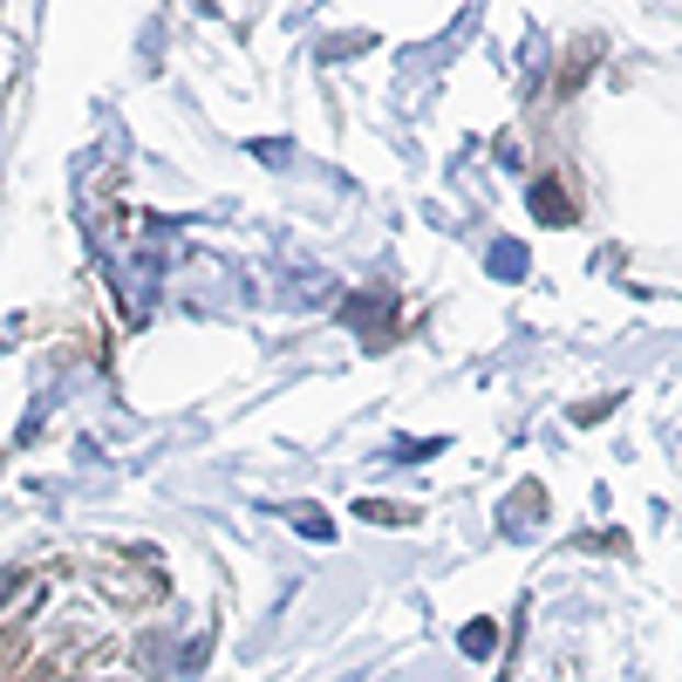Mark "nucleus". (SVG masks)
<instances>
[{"instance_id":"obj_2","label":"nucleus","mask_w":682,"mask_h":682,"mask_svg":"<svg viewBox=\"0 0 682 682\" xmlns=\"http://www.w3.org/2000/svg\"><path fill=\"white\" fill-rule=\"evenodd\" d=\"M539 512H546V491H539V485H519L512 499H505V519H499V525H505L512 539H525V533L539 525Z\"/></svg>"},{"instance_id":"obj_7","label":"nucleus","mask_w":682,"mask_h":682,"mask_svg":"<svg viewBox=\"0 0 682 682\" xmlns=\"http://www.w3.org/2000/svg\"><path fill=\"white\" fill-rule=\"evenodd\" d=\"M614 410V396H594V402H580V410H573V423H601Z\"/></svg>"},{"instance_id":"obj_1","label":"nucleus","mask_w":682,"mask_h":682,"mask_svg":"<svg viewBox=\"0 0 682 682\" xmlns=\"http://www.w3.org/2000/svg\"><path fill=\"white\" fill-rule=\"evenodd\" d=\"M525 205H533V219H539V226H573V219H580V192H573L567 178H539Z\"/></svg>"},{"instance_id":"obj_4","label":"nucleus","mask_w":682,"mask_h":682,"mask_svg":"<svg viewBox=\"0 0 682 682\" xmlns=\"http://www.w3.org/2000/svg\"><path fill=\"white\" fill-rule=\"evenodd\" d=\"M355 519H368V525H410L417 512L410 505H389V499H355Z\"/></svg>"},{"instance_id":"obj_3","label":"nucleus","mask_w":682,"mask_h":682,"mask_svg":"<svg viewBox=\"0 0 682 682\" xmlns=\"http://www.w3.org/2000/svg\"><path fill=\"white\" fill-rule=\"evenodd\" d=\"M464 656H471V662H485L491 656V648H499V622H464Z\"/></svg>"},{"instance_id":"obj_6","label":"nucleus","mask_w":682,"mask_h":682,"mask_svg":"<svg viewBox=\"0 0 682 682\" xmlns=\"http://www.w3.org/2000/svg\"><path fill=\"white\" fill-rule=\"evenodd\" d=\"M491 273H499V281H512V273H525V253H512V246H499V253H491Z\"/></svg>"},{"instance_id":"obj_5","label":"nucleus","mask_w":682,"mask_h":682,"mask_svg":"<svg viewBox=\"0 0 682 682\" xmlns=\"http://www.w3.org/2000/svg\"><path fill=\"white\" fill-rule=\"evenodd\" d=\"M294 525H300L307 539H334V519H328L321 505H300V512H294Z\"/></svg>"}]
</instances>
